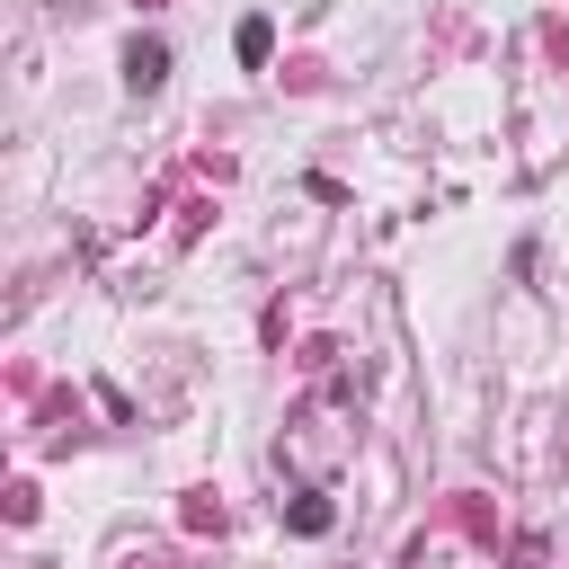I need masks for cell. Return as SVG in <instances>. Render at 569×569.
Wrapping results in <instances>:
<instances>
[{"label":"cell","instance_id":"7a4b0ae2","mask_svg":"<svg viewBox=\"0 0 569 569\" xmlns=\"http://www.w3.org/2000/svg\"><path fill=\"white\" fill-rule=\"evenodd\" d=\"M231 44H240V62H267V44H276V27H267V18H240V36H231Z\"/></svg>","mask_w":569,"mask_h":569},{"label":"cell","instance_id":"6da1fadb","mask_svg":"<svg viewBox=\"0 0 569 569\" xmlns=\"http://www.w3.org/2000/svg\"><path fill=\"white\" fill-rule=\"evenodd\" d=\"M124 80H133V89H160V80H169V44H133V53H124Z\"/></svg>","mask_w":569,"mask_h":569}]
</instances>
